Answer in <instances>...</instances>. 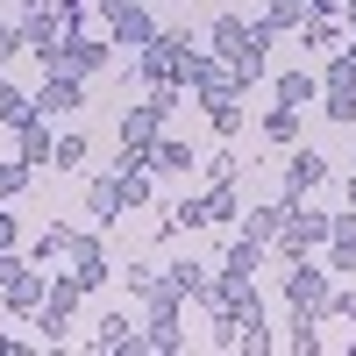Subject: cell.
<instances>
[{
  "instance_id": "obj_16",
  "label": "cell",
  "mask_w": 356,
  "mask_h": 356,
  "mask_svg": "<svg viewBox=\"0 0 356 356\" xmlns=\"http://www.w3.org/2000/svg\"><path fill=\"white\" fill-rule=\"evenodd\" d=\"M164 285L178 292V300H200V292H207V264H200V257H178V264H164Z\"/></svg>"
},
{
  "instance_id": "obj_7",
  "label": "cell",
  "mask_w": 356,
  "mask_h": 356,
  "mask_svg": "<svg viewBox=\"0 0 356 356\" xmlns=\"http://www.w3.org/2000/svg\"><path fill=\"white\" fill-rule=\"evenodd\" d=\"M321 243H328V214H307V207H292V221H285V235H278V257L292 264V257H307V250H321Z\"/></svg>"
},
{
  "instance_id": "obj_33",
  "label": "cell",
  "mask_w": 356,
  "mask_h": 356,
  "mask_svg": "<svg viewBox=\"0 0 356 356\" xmlns=\"http://www.w3.org/2000/svg\"><path fill=\"white\" fill-rule=\"evenodd\" d=\"M15 243H22V221L8 214V207H0V250H15Z\"/></svg>"
},
{
  "instance_id": "obj_30",
  "label": "cell",
  "mask_w": 356,
  "mask_h": 356,
  "mask_svg": "<svg viewBox=\"0 0 356 356\" xmlns=\"http://www.w3.org/2000/svg\"><path fill=\"white\" fill-rule=\"evenodd\" d=\"M122 200L129 207H150V171H122Z\"/></svg>"
},
{
  "instance_id": "obj_17",
  "label": "cell",
  "mask_w": 356,
  "mask_h": 356,
  "mask_svg": "<svg viewBox=\"0 0 356 356\" xmlns=\"http://www.w3.org/2000/svg\"><path fill=\"white\" fill-rule=\"evenodd\" d=\"M207 122H214L221 143H235V136H243V93H214V100H207Z\"/></svg>"
},
{
  "instance_id": "obj_4",
  "label": "cell",
  "mask_w": 356,
  "mask_h": 356,
  "mask_svg": "<svg viewBox=\"0 0 356 356\" xmlns=\"http://www.w3.org/2000/svg\"><path fill=\"white\" fill-rule=\"evenodd\" d=\"M321 114L342 122V129H356V57H349V50L321 72Z\"/></svg>"
},
{
  "instance_id": "obj_31",
  "label": "cell",
  "mask_w": 356,
  "mask_h": 356,
  "mask_svg": "<svg viewBox=\"0 0 356 356\" xmlns=\"http://www.w3.org/2000/svg\"><path fill=\"white\" fill-rule=\"evenodd\" d=\"M300 15H307V0H271V22L278 29H300Z\"/></svg>"
},
{
  "instance_id": "obj_28",
  "label": "cell",
  "mask_w": 356,
  "mask_h": 356,
  "mask_svg": "<svg viewBox=\"0 0 356 356\" xmlns=\"http://www.w3.org/2000/svg\"><path fill=\"white\" fill-rule=\"evenodd\" d=\"M243 164H250V157H235V150H214L200 171H207V186H221V178H243Z\"/></svg>"
},
{
  "instance_id": "obj_22",
  "label": "cell",
  "mask_w": 356,
  "mask_h": 356,
  "mask_svg": "<svg viewBox=\"0 0 356 356\" xmlns=\"http://www.w3.org/2000/svg\"><path fill=\"white\" fill-rule=\"evenodd\" d=\"M264 143H278V150H292V143H300V107H271V114H264Z\"/></svg>"
},
{
  "instance_id": "obj_20",
  "label": "cell",
  "mask_w": 356,
  "mask_h": 356,
  "mask_svg": "<svg viewBox=\"0 0 356 356\" xmlns=\"http://www.w3.org/2000/svg\"><path fill=\"white\" fill-rule=\"evenodd\" d=\"M122 278H129V292H136V300H143V307H150V300H157V292H164V271H157V264H150V257H129V264H122Z\"/></svg>"
},
{
  "instance_id": "obj_2",
  "label": "cell",
  "mask_w": 356,
  "mask_h": 356,
  "mask_svg": "<svg viewBox=\"0 0 356 356\" xmlns=\"http://www.w3.org/2000/svg\"><path fill=\"white\" fill-rule=\"evenodd\" d=\"M100 22H107V43L114 50H143V43H157V22H150V8L143 0H100Z\"/></svg>"
},
{
  "instance_id": "obj_6",
  "label": "cell",
  "mask_w": 356,
  "mask_h": 356,
  "mask_svg": "<svg viewBox=\"0 0 356 356\" xmlns=\"http://www.w3.org/2000/svg\"><path fill=\"white\" fill-rule=\"evenodd\" d=\"M79 107H86V72H43V86H36V114L43 122L79 114Z\"/></svg>"
},
{
  "instance_id": "obj_18",
  "label": "cell",
  "mask_w": 356,
  "mask_h": 356,
  "mask_svg": "<svg viewBox=\"0 0 356 356\" xmlns=\"http://www.w3.org/2000/svg\"><path fill=\"white\" fill-rule=\"evenodd\" d=\"M0 122H8V129H29V122H36V93H22L15 79H0Z\"/></svg>"
},
{
  "instance_id": "obj_3",
  "label": "cell",
  "mask_w": 356,
  "mask_h": 356,
  "mask_svg": "<svg viewBox=\"0 0 356 356\" xmlns=\"http://www.w3.org/2000/svg\"><path fill=\"white\" fill-rule=\"evenodd\" d=\"M79 300H86V292L72 285V271H65V278H50V300L36 307V335H43V342H72V321H79Z\"/></svg>"
},
{
  "instance_id": "obj_10",
  "label": "cell",
  "mask_w": 356,
  "mask_h": 356,
  "mask_svg": "<svg viewBox=\"0 0 356 356\" xmlns=\"http://www.w3.org/2000/svg\"><path fill=\"white\" fill-rule=\"evenodd\" d=\"M335 22H342L335 0H307V15H300V43H307V50H342Z\"/></svg>"
},
{
  "instance_id": "obj_27",
  "label": "cell",
  "mask_w": 356,
  "mask_h": 356,
  "mask_svg": "<svg viewBox=\"0 0 356 356\" xmlns=\"http://www.w3.org/2000/svg\"><path fill=\"white\" fill-rule=\"evenodd\" d=\"M29 171H36V164H29V157H15V164H0V207H8V200H22V193H29Z\"/></svg>"
},
{
  "instance_id": "obj_25",
  "label": "cell",
  "mask_w": 356,
  "mask_h": 356,
  "mask_svg": "<svg viewBox=\"0 0 356 356\" xmlns=\"http://www.w3.org/2000/svg\"><path fill=\"white\" fill-rule=\"evenodd\" d=\"M15 136H22V157H29V164H50V150H57V136L43 129V114H36V122H29V129H15Z\"/></svg>"
},
{
  "instance_id": "obj_26",
  "label": "cell",
  "mask_w": 356,
  "mask_h": 356,
  "mask_svg": "<svg viewBox=\"0 0 356 356\" xmlns=\"http://www.w3.org/2000/svg\"><path fill=\"white\" fill-rule=\"evenodd\" d=\"M314 321H321V314H292V335H285L292 356H314V349H321V328H314Z\"/></svg>"
},
{
  "instance_id": "obj_23",
  "label": "cell",
  "mask_w": 356,
  "mask_h": 356,
  "mask_svg": "<svg viewBox=\"0 0 356 356\" xmlns=\"http://www.w3.org/2000/svg\"><path fill=\"white\" fill-rule=\"evenodd\" d=\"M278 100L285 107H314L321 100V79L314 72H278Z\"/></svg>"
},
{
  "instance_id": "obj_32",
  "label": "cell",
  "mask_w": 356,
  "mask_h": 356,
  "mask_svg": "<svg viewBox=\"0 0 356 356\" xmlns=\"http://www.w3.org/2000/svg\"><path fill=\"white\" fill-rule=\"evenodd\" d=\"M328 314H335V321H356V285H342V292H335Z\"/></svg>"
},
{
  "instance_id": "obj_8",
  "label": "cell",
  "mask_w": 356,
  "mask_h": 356,
  "mask_svg": "<svg viewBox=\"0 0 356 356\" xmlns=\"http://www.w3.org/2000/svg\"><path fill=\"white\" fill-rule=\"evenodd\" d=\"M65 264H72V285H79V292H100V285L114 278V264L100 257V243H93L86 228H79V243H72V257H65Z\"/></svg>"
},
{
  "instance_id": "obj_35",
  "label": "cell",
  "mask_w": 356,
  "mask_h": 356,
  "mask_svg": "<svg viewBox=\"0 0 356 356\" xmlns=\"http://www.w3.org/2000/svg\"><path fill=\"white\" fill-rule=\"evenodd\" d=\"M22 8H36V0H22Z\"/></svg>"
},
{
  "instance_id": "obj_9",
  "label": "cell",
  "mask_w": 356,
  "mask_h": 356,
  "mask_svg": "<svg viewBox=\"0 0 356 356\" xmlns=\"http://www.w3.org/2000/svg\"><path fill=\"white\" fill-rule=\"evenodd\" d=\"M321 178H328V157H321V150H307V143H300V150L285 157V200L300 207V200H307V193L321 186Z\"/></svg>"
},
{
  "instance_id": "obj_24",
  "label": "cell",
  "mask_w": 356,
  "mask_h": 356,
  "mask_svg": "<svg viewBox=\"0 0 356 356\" xmlns=\"http://www.w3.org/2000/svg\"><path fill=\"white\" fill-rule=\"evenodd\" d=\"M86 157H93V143H86L79 129H72V136H57V150H50L57 171H86Z\"/></svg>"
},
{
  "instance_id": "obj_15",
  "label": "cell",
  "mask_w": 356,
  "mask_h": 356,
  "mask_svg": "<svg viewBox=\"0 0 356 356\" xmlns=\"http://www.w3.org/2000/svg\"><path fill=\"white\" fill-rule=\"evenodd\" d=\"M264 250H271V243H257V235L243 228V235H235V243H228V257H221V271H228V278H257V264H264Z\"/></svg>"
},
{
  "instance_id": "obj_19",
  "label": "cell",
  "mask_w": 356,
  "mask_h": 356,
  "mask_svg": "<svg viewBox=\"0 0 356 356\" xmlns=\"http://www.w3.org/2000/svg\"><path fill=\"white\" fill-rule=\"evenodd\" d=\"M235 214H243V193H235V178H221V186H207V228H228Z\"/></svg>"
},
{
  "instance_id": "obj_29",
  "label": "cell",
  "mask_w": 356,
  "mask_h": 356,
  "mask_svg": "<svg viewBox=\"0 0 356 356\" xmlns=\"http://www.w3.org/2000/svg\"><path fill=\"white\" fill-rule=\"evenodd\" d=\"M22 50H29V43H22V29H15L8 15H0V72H8V65H15V57H22Z\"/></svg>"
},
{
  "instance_id": "obj_1",
  "label": "cell",
  "mask_w": 356,
  "mask_h": 356,
  "mask_svg": "<svg viewBox=\"0 0 356 356\" xmlns=\"http://www.w3.org/2000/svg\"><path fill=\"white\" fill-rule=\"evenodd\" d=\"M0 300H8L15 321H36V307L50 300V278H43L22 250H0Z\"/></svg>"
},
{
  "instance_id": "obj_13",
  "label": "cell",
  "mask_w": 356,
  "mask_h": 356,
  "mask_svg": "<svg viewBox=\"0 0 356 356\" xmlns=\"http://www.w3.org/2000/svg\"><path fill=\"white\" fill-rule=\"evenodd\" d=\"M285 221H292V200H257L250 214H243V228L257 235V243H278V235H285Z\"/></svg>"
},
{
  "instance_id": "obj_11",
  "label": "cell",
  "mask_w": 356,
  "mask_h": 356,
  "mask_svg": "<svg viewBox=\"0 0 356 356\" xmlns=\"http://www.w3.org/2000/svg\"><path fill=\"white\" fill-rule=\"evenodd\" d=\"M86 214H93V228H114L129 214V200H122V171L114 178H93V186H86Z\"/></svg>"
},
{
  "instance_id": "obj_12",
  "label": "cell",
  "mask_w": 356,
  "mask_h": 356,
  "mask_svg": "<svg viewBox=\"0 0 356 356\" xmlns=\"http://www.w3.org/2000/svg\"><path fill=\"white\" fill-rule=\"evenodd\" d=\"M193 164H200V150L186 136H157V150H150V171H164V178H193Z\"/></svg>"
},
{
  "instance_id": "obj_34",
  "label": "cell",
  "mask_w": 356,
  "mask_h": 356,
  "mask_svg": "<svg viewBox=\"0 0 356 356\" xmlns=\"http://www.w3.org/2000/svg\"><path fill=\"white\" fill-rule=\"evenodd\" d=\"M342 200H349V207H356V171H349V193H342Z\"/></svg>"
},
{
  "instance_id": "obj_14",
  "label": "cell",
  "mask_w": 356,
  "mask_h": 356,
  "mask_svg": "<svg viewBox=\"0 0 356 356\" xmlns=\"http://www.w3.org/2000/svg\"><path fill=\"white\" fill-rule=\"evenodd\" d=\"M93 349H143V328H136V321L129 314H100V328H93Z\"/></svg>"
},
{
  "instance_id": "obj_21",
  "label": "cell",
  "mask_w": 356,
  "mask_h": 356,
  "mask_svg": "<svg viewBox=\"0 0 356 356\" xmlns=\"http://www.w3.org/2000/svg\"><path fill=\"white\" fill-rule=\"evenodd\" d=\"M72 243H79V228H72V221H50V228L36 235V264H65Z\"/></svg>"
},
{
  "instance_id": "obj_5",
  "label": "cell",
  "mask_w": 356,
  "mask_h": 356,
  "mask_svg": "<svg viewBox=\"0 0 356 356\" xmlns=\"http://www.w3.org/2000/svg\"><path fill=\"white\" fill-rule=\"evenodd\" d=\"M328 300H335L328 271L307 264V257H292V271H285V307H292V314H328Z\"/></svg>"
}]
</instances>
